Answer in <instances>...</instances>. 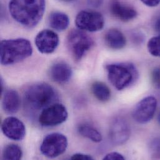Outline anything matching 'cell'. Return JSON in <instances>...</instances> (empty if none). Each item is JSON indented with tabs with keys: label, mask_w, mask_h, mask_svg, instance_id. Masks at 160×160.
Wrapping results in <instances>:
<instances>
[{
	"label": "cell",
	"mask_w": 160,
	"mask_h": 160,
	"mask_svg": "<svg viewBox=\"0 0 160 160\" xmlns=\"http://www.w3.org/2000/svg\"><path fill=\"white\" fill-rule=\"evenodd\" d=\"M155 27L156 31L160 34V16L157 19L155 24Z\"/></svg>",
	"instance_id": "83f0119b"
},
{
	"label": "cell",
	"mask_w": 160,
	"mask_h": 160,
	"mask_svg": "<svg viewBox=\"0 0 160 160\" xmlns=\"http://www.w3.org/2000/svg\"><path fill=\"white\" fill-rule=\"evenodd\" d=\"M20 105V97L17 91L8 90L4 93L2 100V107L6 113L14 114L17 113Z\"/></svg>",
	"instance_id": "9a60e30c"
},
{
	"label": "cell",
	"mask_w": 160,
	"mask_h": 160,
	"mask_svg": "<svg viewBox=\"0 0 160 160\" xmlns=\"http://www.w3.org/2000/svg\"><path fill=\"white\" fill-rule=\"evenodd\" d=\"M89 6L93 8H98L103 4V0H87Z\"/></svg>",
	"instance_id": "4316f807"
},
{
	"label": "cell",
	"mask_w": 160,
	"mask_h": 160,
	"mask_svg": "<svg viewBox=\"0 0 160 160\" xmlns=\"http://www.w3.org/2000/svg\"><path fill=\"white\" fill-rule=\"evenodd\" d=\"M0 48L1 63L3 66L22 61L32 54L31 43L29 40L23 38L2 40Z\"/></svg>",
	"instance_id": "7a4b0ae2"
},
{
	"label": "cell",
	"mask_w": 160,
	"mask_h": 160,
	"mask_svg": "<svg viewBox=\"0 0 160 160\" xmlns=\"http://www.w3.org/2000/svg\"><path fill=\"white\" fill-rule=\"evenodd\" d=\"M157 107V99L152 96H148L140 101L132 113L133 119L138 123L145 124L152 120Z\"/></svg>",
	"instance_id": "9c48e42d"
},
{
	"label": "cell",
	"mask_w": 160,
	"mask_h": 160,
	"mask_svg": "<svg viewBox=\"0 0 160 160\" xmlns=\"http://www.w3.org/2000/svg\"><path fill=\"white\" fill-rule=\"evenodd\" d=\"M45 9V0H10L9 2V10L12 18L28 28L38 24Z\"/></svg>",
	"instance_id": "6da1fadb"
},
{
	"label": "cell",
	"mask_w": 160,
	"mask_h": 160,
	"mask_svg": "<svg viewBox=\"0 0 160 160\" xmlns=\"http://www.w3.org/2000/svg\"><path fill=\"white\" fill-rule=\"evenodd\" d=\"M22 156V152L21 148L15 144L7 145L2 152V158L4 160H20Z\"/></svg>",
	"instance_id": "ffe728a7"
},
{
	"label": "cell",
	"mask_w": 160,
	"mask_h": 160,
	"mask_svg": "<svg viewBox=\"0 0 160 160\" xmlns=\"http://www.w3.org/2000/svg\"><path fill=\"white\" fill-rule=\"evenodd\" d=\"M67 137L60 133L48 135L42 141L40 150L48 158H54L63 154L68 147Z\"/></svg>",
	"instance_id": "8992f818"
},
{
	"label": "cell",
	"mask_w": 160,
	"mask_h": 160,
	"mask_svg": "<svg viewBox=\"0 0 160 160\" xmlns=\"http://www.w3.org/2000/svg\"><path fill=\"white\" fill-rule=\"evenodd\" d=\"M105 40L107 45L115 50L123 49L127 42L123 34L117 29H109L105 34Z\"/></svg>",
	"instance_id": "2e32d148"
},
{
	"label": "cell",
	"mask_w": 160,
	"mask_h": 160,
	"mask_svg": "<svg viewBox=\"0 0 160 160\" xmlns=\"http://www.w3.org/2000/svg\"><path fill=\"white\" fill-rule=\"evenodd\" d=\"M142 2L149 7H155L160 3V0H141Z\"/></svg>",
	"instance_id": "484cf974"
},
{
	"label": "cell",
	"mask_w": 160,
	"mask_h": 160,
	"mask_svg": "<svg viewBox=\"0 0 160 160\" xmlns=\"http://www.w3.org/2000/svg\"><path fill=\"white\" fill-rule=\"evenodd\" d=\"M148 52L152 56L160 58V36L151 38L147 44Z\"/></svg>",
	"instance_id": "44dd1931"
},
{
	"label": "cell",
	"mask_w": 160,
	"mask_h": 160,
	"mask_svg": "<svg viewBox=\"0 0 160 160\" xmlns=\"http://www.w3.org/2000/svg\"><path fill=\"white\" fill-rule=\"evenodd\" d=\"M71 160H93V158L88 155L79 153L74 154L71 157Z\"/></svg>",
	"instance_id": "d4e9b609"
},
{
	"label": "cell",
	"mask_w": 160,
	"mask_h": 160,
	"mask_svg": "<svg viewBox=\"0 0 160 160\" xmlns=\"http://www.w3.org/2000/svg\"><path fill=\"white\" fill-rule=\"evenodd\" d=\"M62 1H64V2H71V1H72L74 0H61Z\"/></svg>",
	"instance_id": "f1b7e54d"
},
{
	"label": "cell",
	"mask_w": 160,
	"mask_h": 160,
	"mask_svg": "<svg viewBox=\"0 0 160 160\" xmlns=\"http://www.w3.org/2000/svg\"><path fill=\"white\" fill-rule=\"evenodd\" d=\"M49 76L54 82L59 83H64L71 79L72 70L67 63L58 62L51 66L49 70Z\"/></svg>",
	"instance_id": "5bb4252c"
},
{
	"label": "cell",
	"mask_w": 160,
	"mask_h": 160,
	"mask_svg": "<svg viewBox=\"0 0 160 160\" xmlns=\"http://www.w3.org/2000/svg\"><path fill=\"white\" fill-rule=\"evenodd\" d=\"M1 130L6 137L15 141L22 140L26 135L24 123L14 117H9L4 120L1 125Z\"/></svg>",
	"instance_id": "7c38bea8"
},
{
	"label": "cell",
	"mask_w": 160,
	"mask_h": 160,
	"mask_svg": "<svg viewBox=\"0 0 160 160\" xmlns=\"http://www.w3.org/2000/svg\"><path fill=\"white\" fill-rule=\"evenodd\" d=\"M110 11L115 18L124 22L131 21L137 16V12L135 8L119 0L110 1Z\"/></svg>",
	"instance_id": "4fadbf2b"
},
{
	"label": "cell",
	"mask_w": 160,
	"mask_h": 160,
	"mask_svg": "<svg viewBox=\"0 0 160 160\" xmlns=\"http://www.w3.org/2000/svg\"><path fill=\"white\" fill-rule=\"evenodd\" d=\"M78 132L82 137L93 142L99 143L102 140L101 133L96 128L88 125H80L78 127Z\"/></svg>",
	"instance_id": "d6986e66"
},
{
	"label": "cell",
	"mask_w": 160,
	"mask_h": 160,
	"mask_svg": "<svg viewBox=\"0 0 160 160\" xmlns=\"http://www.w3.org/2000/svg\"><path fill=\"white\" fill-rule=\"evenodd\" d=\"M108 78L110 83L118 90L131 85L138 77L135 66L130 63H117L106 66Z\"/></svg>",
	"instance_id": "277c9868"
},
{
	"label": "cell",
	"mask_w": 160,
	"mask_h": 160,
	"mask_svg": "<svg viewBox=\"0 0 160 160\" xmlns=\"http://www.w3.org/2000/svg\"><path fill=\"white\" fill-rule=\"evenodd\" d=\"M49 24L52 29L58 31H63L69 27V18L64 12L54 11L49 16Z\"/></svg>",
	"instance_id": "e0dca14e"
},
{
	"label": "cell",
	"mask_w": 160,
	"mask_h": 160,
	"mask_svg": "<svg viewBox=\"0 0 160 160\" xmlns=\"http://www.w3.org/2000/svg\"><path fill=\"white\" fill-rule=\"evenodd\" d=\"M24 102L34 110L44 109L58 99L54 88L48 83H39L27 88L24 95Z\"/></svg>",
	"instance_id": "3957f363"
},
{
	"label": "cell",
	"mask_w": 160,
	"mask_h": 160,
	"mask_svg": "<svg viewBox=\"0 0 160 160\" xmlns=\"http://www.w3.org/2000/svg\"><path fill=\"white\" fill-rule=\"evenodd\" d=\"M75 22L79 29L88 32L98 31L105 24L104 18L100 12L87 10L81 11L78 14Z\"/></svg>",
	"instance_id": "ba28073f"
},
{
	"label": "cell",
	"mask_w": 160,
	"mask_h": 160,
	"mask_svg": "<svg viewBox=\"0 0 160 160\" xmlns=\"http://www.w3.org/2000/svg\"><path fill=\"white\" fill-rule=\"evenodd\" d=\"M151 79L153 85L156 88H160V68H156L152 71Z\"/></svg>",
	"instance_id": "7402d4cb"
},
{
	"label": "cell",
	"mask_w": 160,
	"mask_h": 160,
	"mask_svg": "<svg viewBox=\"0 0 160 160\" xmlns=\"http://www.w3.org/2000/svg\"><path fill=\"white\" fill-rule=\"evenodd\" d=\"M110 138L116 145L125 143L130 138V128L126 120L122 117L116 118L112 122L110 128Z\"/></svg>",
	"instance_id": "8fae6325"
},
{
	"label": "cell",
	"mask_w": 160,
	"mask_h": 160,
	"mask_svg": "<svg viewBox=\"0 0 160 160\" xmlns=\"http://www.w3.org/2000/svg\"><path fill=\"white\" fill-rule=\"evenodd\" d=\"M67 44L74 59L79 61L82 59L86 52L91 49L93 45V41L82 30L72 29L68 35Z\"/></svg>",
	"instance_id": "5b68a950"
},
{
	"label": "cell",
	"mask_w": 160,
	"mask_h": 160,
	"mask_svg": "<svg viewBox=\"0 0 160 160\" xmlns=\"http://www.w3.org/2000/svg\"><path fill=\"white\" fill-rule=\"evenodd\" d=\"M158 122H159V123L160 124V113H159V115H158Z\"/></svg>",
	"instance_id": "f546056e"
},
{
	"label": "cell",
	"mask_w": 160,
	"mask_h": 160,
	"mask_svg": "<svg viewBox=\"0 0 160 160\" xmlns=\"http://www.w3.org/2000/svg\"><path fill=\"white\" fill-rule=\"evenodd\" d=\"M92 91L94 96L101 102L109 100L111 92L108 87L102 82H95L92 85Z\"/></svg>",
	"instance_id": "ac0fdd59"
},
{
	"label": "cell",
	"mask_w": 160,
	"mask_h": 160,
	"mask_svg": "<svg viewBox=\"0 0 160 160\" xmlns=\"http://www.w3.org/2000/svg\"><path fill=\"white\" fill-rule=\"evenodd\" d=\"M68 112L66 108L61 103H54L42 111L39 122L44 127H53L60 125L67 120Z\"/></svg>",
	"instance_id": "52a82bcc"
},
{
	"label": "cell",
	"mask_w": 160,
	"mask_h": 160,
	"mask_svg": "<svg viewBox=\"0 0 160 160\" xmlns=\"http://www.w3.org/2000/svg\"><path fill=\"white\" fill-rule=\"evenodd\" d=\"M103 160H124L125 158L122 155L118 152H111L107 154Z\"/></svg>",
	"instance_id": "603a6c76"
},
{
	"label": "cell",
	"mask_w": 160,
	"mask_h": 160,
	"mask_svg": "<svg viewBox=\"0 0 160 160\" xmlns=\"http://www.w3.org/2000/svg\"><path fill=\"white\" fill-rule=\"evenodd\" d=\"M150 148L155 153H160V137L154 139L151 142Z\"/></svg>",
	"instance_id": "cb8c5ba5"
},
{
	"label": "cell",
	"mask_w": 160,
	"mask_h": 160,
	"mask_svg": "<svg viewBox=\"0 0 160 160\" xmlns=\"http://www.w3.org/2000/svg\"><path fill=\"white\" fill-rule=\"evenodd\" d=\"M59 43L58 35L52 30L44 29L40 31L35 38V44L42 54H51L57 49Z\"/></svg>",
	"instance_id": "30bf717a"
}]
</instances>
